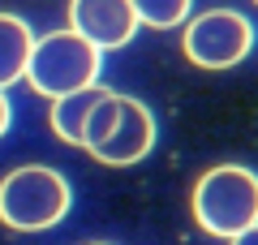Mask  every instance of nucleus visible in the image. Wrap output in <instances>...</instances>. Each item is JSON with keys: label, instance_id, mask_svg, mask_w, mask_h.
<instances>
[{"label": "nucleus", "instance_id": "1a4fd4ad", "mask_svg": "<svg viewBox=\"0 0 258 245\" xmlns=\"http://www.w3.org/2000/svg\"><path fill=\"white\" fill-rule=\"evenodd\" d=\"M134 5V18L142 26H155V30H172L189 18V5L194 0H129Z\"/></svg>", "mask_w": 258, "mask_h": 245}, {"label": "nucleus", "instance_id": "20e7f679", "mask_svg": "<svg viewBox=\"0 0 258 245\" xmlns=\"http://www.w3.org/2000/svg\"><path fill=\"white\" fill-rule=\"evenodd\" d=\"M249 43H254V26H249V18L232 9L198 13L181 35V52L198 69H232L249 56Z\"/></svg>", "mask_w": 258, "mask_h": 245}, {"label": "nucleus", "instance_id": "9b49d317", "mask_svg": "<svg viewBox=\"0 0 258 245\" xmlns=\"http://www.w3.org/2000/svg\"><path fill=\"white\" fill-rule=\"evenodd\" d=\"M5 129H9V99H5V91H0V138H5Z\"/></svg>", "mask_w": 258, "mask_h": 245}, {"label": "nucleus", "instance_id": "f03ea898", "mask_svg": "<svg viewBox=\"0 0 258 245\" xmlns=\"http://www.w3.org/2000/svg\"><path fill=\"white\" fill-rule=\"evenodd\" d=\"M99 60H103L99 47L86 43L78 30H52V35L30 43L22 78L39 95L56 99V95H69V91H82L91 82H99Z\"/></svg>", "mask_w": 258, "mask_h": 245}, {"label": "nucleus", "instance_id": "9d476101", "mask_svg": "<svg viewBox=\"0 0 258 245\" xmlns=\"http://www.w3.org/2000/svg\"><path fill=\"white\" fill-rule=\"evenodd\" d=\"M232 245H258V224H249L245 232H237V236H228Z\"/></svg>", "mask_w": 258, "mask_h": 245}, {"label": "nucleus", "instance_id": "f257e3e1", "mask_svg": "<svg viewBox=\"0 0 258 245\" xmlns=\"http://www.w3.org/2000/svg\"><path fill=\"white\" fill-rule=\"evenodd\" d=\"M69 202L74 190L56 168L43 163H26V168H13L5 181H0V219L18 232H43L56 228L69 215Z\"/></svg>", "mask_w": 258, "mask_h": 245}, {"label": "nucleus", "instance_id": "0eeeda50", "mask_svg": "<svg viewBox=\"0 0 258 245\" xmlns=\"http://www.w3.org/2000/svg\"><path fill=\"white\" fill-rule=\"evenodd\" d=\"M103 86L99 82H91V86H82V91H69V95H56L52 99V129L60 142L69 146H82V129H86V116H91V108L103 99Z\"/></svg>", "mask_w": 258, "mask_h": 245}, {"label": "nucleus", "instance_id": "423d86ee", "mask_svg": "<svg viewBox=\"0 0 258 245\" xmlns=\"http://www.w3.org/2000/svg\"><path fill=\"white\" fill-rule=\"evenodd\" d=\"M69 30H78L99 52H112L134 39L138 18L129 0H69Z\"/></svg>", "mask_w": 258, "mask_h": 245}, {"label": "nucleus", "instance_id": "6e6552de", "mask_svg": "<svg viewBox=\"0 0 258 245\" xmlns=\"http://www.w3.org/2000/svg\"><path fill=\"white\" fill-rule=\"evenodd\" d=\"M30 26L18 13H0V91H9L13 82L26 73V56H30Z\"/></svg>", "mask_w": 258, "mask_h": 245}, {"label": "nucleus", "instance_id": "f8f14e48", "mask_svg": "<svg viewBox=\"0 0 258 245\" xmlns=\"http://www.w3.org/2000/svg\"><path fill=\"white\" fill-rule=\"evenodd\" d=\"M95 245H103V241H95Z\"/></svg>", "mask_w": 258, "mask_h": 245}, {"label": "nucleus", "instance_id": "39448f33", "mask_svg": "<svg viewBox=\"0 0 258 245\" xmlns=\"http://www.w3.org/2000/svg\"><path fill=\"white\" fill-rule=\"evenodd\" d=\"M155 146V116H151L147 103H138L134 95H116V112H112V125L99 142L91 146V155L108 168H125V163H138L151 155Z\"/></svg>", "mask_w": 258, "mask_h": 245}, {"label": "nucleus", "instance_id": "7ed1b4c3", "mask_svg": "<svg viewBox=\"0 0 258 245\" xmlns=\"http://www.w3.org/2000/svg\"><path fill=\"white\" fill-rule=\"evenodd\" d=\"M194 219L211 236H237L258 224V176L241 163H220L194 185Z\"/></svg>", "mask_w": 258, "mask_h": 245}]
</instances>
